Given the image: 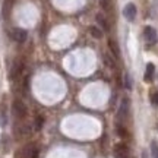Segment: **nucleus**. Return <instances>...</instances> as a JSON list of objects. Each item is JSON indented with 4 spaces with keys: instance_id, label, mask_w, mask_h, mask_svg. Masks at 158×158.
I'll use <instances>...</instances> for the list:
<instances>
[{
    "instance_id": "f3484780",
    "label": "nucleus",
    "mask_w": 158,
    "mask_h": 158,
    "mask_svg": "<svg viewBox=\"0 0 158 158\" xmlns=\"http://www.w3.org/2000/svg\"><path fill=\"white\" fill-rule=\"evenodd\" d=\"M29 158H38V149H37V148H34V151H32V154H31Z\"/></svg>"
},
{
    "instance_id": "7ed1b4c3",
    "label": "nucleus",
    "mask_w": 158,
    "mask_h": 158,
    "mask_svg": "<svg viewBox=\"0 0 158 158\" xmlns=\"http://www.w3.org/2000/svg\"><path fill=\"white\" fill-rule=\"evenodd\" d=\"M136 13H138V10H136V6L133 5V3H129V5H126L124 6V9H123V16L127 19V21H135V18H136Z\"/></svg>"
},
{
    "instance_id": "9b49d317",
    "label": "nucleus",
    "mask_w": 158,
    "mask_h": 158,
    "mask_svg": "<svg viewBox=\"0 0 158 158\" xmlns=\"http://www.w3.org/2000/svg\"><path fill=\"white\" fill-rule=\"evenodd\" d=\"M97 21H98V25H100L104 31H107L108 25H107V22H106V19H104V16H102V15H98V16H97Z\"/></svg>"
},
{
    "instance_id": "4468645a",
    "label": "nucleus",
    "mask_w": 158,
    "mask_h": 158,
    "mask_svg": "<svg viewBox=\"0 0 158 158\" xmlns=\"http://www.w3.org/2000/svg\"><path fill=\"white\" fill-rule=\"evenodd\" d=\"M43 123H44V118H43V117H37V123H35V130H40V129H41Z\"/></svg>"
},
{
    "instance_id": "0eeeda50",
    "label": "nucleus",
    "mask_w": 158,
    "mask_h": 158,
    "mask_svg": "<svg viewBox=\"0 0 158 158\" xmlns=\"http://www.w3.org/2000/svg\"><path fill=\"white\" fill-rule=\"evenodd\" d=\"M154 72H155V66H154L152 63H148L147 64V70H145V81L147 82H151L154 79Z\"/></svg>"
},
{
    "instance_id": "9d476101",
    "label": "nucleus",
    "mask_w": 158,
    "mask_h": 158,
    "mask_svg": "<svg viewBox=\"0 0 158 158\" xmlns=\"http://www.w3.org/2000/svg\"><path fill=\"white\" fill-rule=\"evenodd\" d=\"M108 45H110V50L113 51V54H114V57L117 59L118 56H120V50H118V47H117V44H116V41H108Z\"/></svg>"
},
{
    "instance_id": "dca6fc26",
    "label": "nucleus",
    "mask_w": 158,
    "mask_h": 158,
    "mask_svg": "<svg viewBox=\"0 0 158 158\" xmlns=\"http://www.w3.org/2000/svg\"><path fill=\"white\" fill-rule=\"evenodd\" d=\"M124 86H126L127 89H130V88H132V82H130L129 75H124Z\"/></svg>"
},
{
    "instance_id": "f8f14e48",
    "label": "nucleus",
    "mask_w": 158,
    "mask_h": 158,
    "mask_svg": "<svg viewBox=\"0 0 158 158\" xmlns=\"http://www.w3.org/2000/svg\"><path fill=\"white\" fill-rule=\"evenodd\" d=\"M151 157L158 158V143L155 141L151 142Z\"/></svg>"
},
{
    "instance_id": "ddd939ff",
    "label": "nucleus",
    "mask_w": 158,
    "mask_h": 158,
    "mask_svg": "<svg viewBox=\"0 0 158 158\" xmlns=\"http://www.w3.org/2000/svg\"><path fill=\"white\" fill-rule=\"evenodd\" d=\"M117 133L122 136V138H126V136H127V132L124 130L123 126H117Z\"/></svg>"
},
{
    "instance_id": "6e6552de",
    "label": "nucleus",
    "mask_w": 158,
    "mask_h": 158,
    "mask_svg": "<svg viewBox=\"0 0 158 158\" xmlns=\"http://www.w3.org/2000/svg\"><path fill=\"white\" fill-rule=\"evenodd\" d=\"M22 72V63H15V66L12 68V72H10V78L15 79L16 76H19Z\"/></svg>"
},
{
    "instance_id": "2eb2a0df",
    "label": "nucleus",
    "mask_w": 158,
    "mask_h": 158,
    "mask_svg": "<svg viewBox=\"0 0 158 158\" xmlns=\"http://www.w3.org/2000/svg\"><path fill=\"white\" fill-rule=\"evenodd\" d=\"M151 102H152V106H158V92L151 94Z\"/></svg>"
},
{
    "instance_id": "a211bd4d",
    "label": "nucleus",
    "mask_w": 158,
    "mask_h": 158,
    "mask_svg": "<svg viewBox=\"0 0 158 158\" xmlns=\"http://www.w3.org/2000/svg\"><path fill=\"white\" fill-rule=\"evenodd\" d=\"M142 158H147V152H142Z\"/></svg>"
},
{
    "instance_id": "39448f33",
    "label": "nucleus",
    "mask_w": 158,
    "mask_h": 158,
    "mask_svg": "<svg viewBox=\"0 0 158 158\" xmlns=\"http://www.w3.org/2000/svg\"><path fill=\"white\" fill-rule=\"evenodd\" d=\"M127 113H129V100H127V98H123V100H122V104H120V108H118V114H117L118 120H120V122L124 120V118L127 117Z\"/></svg>"
},
{
    "instance_id": "1a4fd4ad",
    "label": "nucleus",
    "mask_w": 158,
    "mask_h": 158,
    "mask_svg": "<svg viewBox=\"0 0 158 158\" xmlns=\"http://www.w3.org/2000/svg\"><path fill=\"white\" fill-rule=\"evenodd\" d=\"M89 32H91V35H92L94 38H97V40L102 38V31L100 28H97V27H91V28H89Z\"/></svg>"
},
{
    "instance_id": "423d86ee",
    "label": "nucleus",
    "mask_w": 158,
    "mask_h": 158,
    "mask_svg": "<svg viewBox=\"0 0 158 158\" xmlns=\"http://www.w3.org/2000/svg\"><path fill=\"white\" fill-rule=\"evenodd\" d=\"M114 157L116 158H129V149L126 145L118 143L114 147Z\"/></svg>"
},
{
    "instance_id": "20e7f679",
    "label": "nucleus",
    "mask_w": 158,
    "mask_h": 158,
    "mask_svg": "<svg viewBox=\"0 0 158 158\" xmlns=\"http://www.w3.org/2000/svg\"><path fill=\"white\" fill-rule=\"evenodd\" d=\"M12 38L15 40L16 43H23L25 40H27V37H28V34H27V31L22 28H13L12 29Z\"/></svg>"
},
{
    "instance_id": "f03ea898",
    "label": "nucleus",
    "mask_w": 158,
    "mask_h": 158,
    "mask_svg": "<svg viewBox=\"0 0 158 158\" xmlns=\"http://www.w3.org/2000/svg\"><path fill=\"white\" fill-rule=\"evenodd\" d=\"M143 38L149 45H154L158 43V34L157 31L152 28V27H145L143 29Z\"/></svg>"
},
{
    "instance_id": "f257e3e1",
    "label": "nucleus",
    "mask_w": 158,
    "mask_h": 158,
    "mask_svg": "<svg viewBox=\"0 0 158 158\" xmlns=\"http://www.w3.org/2000/svg\"><path fill=\"white\" fill-rule=\"evenodd\" d=\"M12 111L15 114V117L16 118H25L27 117V107H25V104L22 101H19V100H15L13 104H12Z\"/></svg>"
}]
</instances>
